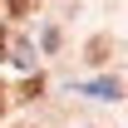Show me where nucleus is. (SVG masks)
<instances>
[{
	"label": "nucleus",
	"instance_id": "nucleus-1",
	"mask_svg": "<svg viewBox=\"0 0 128 128\" xmlns=\"http://www.w3.org/2000/svg\"><path fill=\"white\" fill-rule=\"evenodd\" d=\"M10 10H15V15H30V10H34V0H10Z\"/></svg>",
	"mask_w": 128,
	"mask_h": 128
},
{
	"label": "nucleus",
	"instance_id": "nucleus-2",
	"mask_svg": "<svg viewBox=\"0 0 128 128\" xmlns=\"http://www.w3.org/2000/svg\"><path fill=\"white\" fill-rule=\"evenodd\" d=\"M0 113H5V89H0Z\"/></svg>",
	"mask_w": 128,
	"mask_h": 128
}]
</instances>
